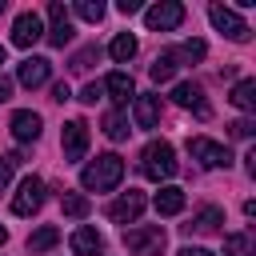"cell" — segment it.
Returning <instances> with one entry per match:
<instances>
[{"instance_id": "8992f818", "label": "cell", "mask_w": 256, "mask_h": 256, "mask_svg": "<svg viewBox=\"0 0 256 256\" xmlns=\"http://www.w3.org/2000/svg\"><path fill=\"white\" fill-rule=\"evenodd\" d=\"M208 20H212V28H216V32H224V36H228V40H236V44H244V40L252 36V28H248L232 8H224V4H212V8H208Z\"/></svg>"}, {"instance_id": "603a6c76", "label": "cell", "mask_w": 256, "mask_h": 256, "mask_svg": "<svg viewBox=\"0 0 256 256\" xmlns=\"http://www.w3.org/2000/svg\"><path fill=\"white\" fill-rule=\"evenodd\" d=\"M128 132H132V128H128V116H124L120 108H112V112L104 116V136H108V140H128Z\"/></svg>"}, {"instance_id": "8fae6325", "label": "cell", "mask_w": 256, "mask_h": 256, "mask_svg": "<svg viewBox=\"0 0 256 256\" xmlns=\"http://www.w3.org/2000/svg\"><path fill=\"white\" fill-rule=\"evenodd\" d=\"M172 100H176L180 108H192L200 120H208V116H212V104L204 100V88H200V84H192V80L176 84V88H172Z\"/></svg>"}, {"instance_id": "e0dca14e", "label": "cell", "mask_w": 256, "mask_h": 256, "mask_svg": "<svg viewBox=\"0 0 256 256\" xmlns=\"http://www.w3.org/2000/svg\"><path fill=\"white\" fill-rule=\"evenodd\" d=\"M156 212L160 216H176V212H184V188H176V184H164L160 192H156Z\"/></svg>"}, {"instance_id": "4fadbf2b", "label": "cell", "mask_w": 256, "mask_h": 256, "mask_svg": "<svg viewBox=\"0 0 256 256\" xmlns=\"http://www.w3.org/2000/svg\"><path fill=\"white\" fill-rule=\"evenodd\" d=\"M48 72H52V60H44V56H28V60L20 64V72H16V80H20L24 88H40V84L48 80Z\"/></svg>"}, {"instance_id": "d6a6232c", "label": "cell", "mask_w": 256, "mask_h": 256, "mask_svg": "<svg viewBox=\"0 0 256 256\" xmlns=\"http://www.w3.org/2000/svg\"><path fill=\"white\" fill-rule=\"evenodd\" d=\"M116 12H124V16H132V12H140V0H120V4H116Z\"/></svg>"}, {"instance_id": "d4e9b609", "label": "cell", "mask_w": 256, "mask_h": 256, "mask_svg": "<svg viewBox=\"0 0 256 256\" xmlns=\"http://www.w3.org/2000/svg\"><path fill=\"white\" fill-rule=\"evenodd\" d=\"M224 256H252V236H248V232L224 236Z\"/></svg>"}, {"instance_id": "f35d334b", "label": "cell", "mask_w": 256, "mask_h": 256, "mask_svg": "<svg viewBox=\"0 0 256 256\" xmlns=\"http://www.w3.org/2000/svg\"><path fill=\"white\" fill-rule=\"evenodd\" d=\"M0 12H4V0H0Z\"/></svg>"}, {"instance_id": "30bf717a", "label": "cell", "mask_w": 256, "mask_h": 256, "mask_svg": "<svg viewBox=\"0 0 256 256\" xmlns=\"http://www.w3.org/2000/svg\"><path fill=\"white\" fill-rule=\"evenodd\" d=\"M144 204H148V200H144V192L128 188L120 200H112V204H108V220H112V224H136V216L144 212Z\"/></svg>"}, {"instance_id": "ffe728a7", "label": "cell", "mask_w": 256, "mask_h": 256, "mask_svg": "<svg viewBox=\"0 0 256 256\" xmlns=\"http://www.w3.org/2000/svg\"><path fill=\"white\" fill-rule=\"evenodd\" d=\"M240 112H256V80H240L236 88H232V96H228Z\"/></svg>"}, {"instance_id": "7a4b0ae2", "label": "cell", "mask_w": 256, "mask_h": 256, "mask_svg": "<svg viewBox=\"0 0 256 256\" xmlns=\"http://www.w3.org/2000/svg\"><path fill=\"white\" fill-rule=\"evenodd\" d=\"M140 172L148 176V180H168V176H176V152H172V144L168 140H152V144H144V152H140Z\"/></svg>"}, {"instance_id": "f546056e", "label": "cell", "mask_w": 256, "mask_h": 256, "mask_svg": "<svg viewBox=\"0 0 256 256\" xmlns=\"http://www.w3.org/2000/svg\"><path fill=\"white\" fill-rule=\"evenodd\" d=\"M228 132H232V136H236V140H248V136H252V132H256V124H252V120H248V116H240V120H232V124H228Z\"/></svg>"}, {"instance_id": "2e32d148", "label": "cell", "mask_w": 256, "mask_h": 256, "mask_svg": "<svg viewBox=\"0 0 256 256\" xmlns=\"http://www.w3.org/2000/svg\"><path fill=\"white\" fill-rule=\"evenodd\" d=\"M100 88H104V92H108L116 104H128V100H136V84H132V76H128V72H112V76H108Z\"/></svg>"}, {"instance_id": "ba28073f", "label": "cell", "mask_w": 256, "mask_h": 256, "mask_svg": "<svg viewBox=\"0 0 256 256\" xmlns=\"http://www.w3.org/2000/svg\"><path fill=\"white\" fill-rule=\"evenodd\" d=\"M44 40H48L52 48H64V44L72 40V20H68V8H64L60 0L48 4V28H44Z\"/></svg>"}, {"instance_id": "5b68a950", "label": "cell", "mask_w": 256, "mask_h": 256, "mask_svg": "<svg viewBox=\"0 0 256 256\" xmlns=\"http://www.w3.org/2000/svg\"><path fill=\"white\" fill-rule=\"evenodd\" d=\"M188 152H192V160H200V168H228L232 164V152L224 144L208 140V136H192L188 140Z\"/></svg>"}, {"instance_id": "484cf974", "label": "cell", "mask_w": 256, "mask_h": 256, "mask_svg": "<svg viewBox=\"0 0 256 256\" xmlns=\"http://www.w3.org/2000/svg\"><path fill=\"white\" fill-rule=\"evenodd\" d=\"M88 212H92L88 196H80V192H68V196H64V216H72V220H84Z\"/></svg>"}, {"instance_id": "f1b7e54d", "label": "cell", "mask_w": 256, "mask_h": 256, "mask_svg": "<svg viewBox=\"0 0 256 256\" xmlns=\"http://www.w3.org/2000/svg\"><path fill=\"white\" fill-rule=\"evenodd\" d=\"M96 56H100V52H96V48H84V52H76V56H72V72H88V68H92V60H96Z\"/></svg>"}, {"instance_id": "4dcf8cb0", "label": "cell", "mask_w": 256, "mask_h": 256, "mask_svg": "<svg viewBox=\"0 0 256 256\" xmlns=\"http://www.w3.org/2000/svg\"><path fill=\"white\" fill-rule=\"evenodd\" d=\"M16 164H20L16 156H0V192L12 184V172H16Z\"/></svg>"}, {"instance_id": "d6986e66", "label": "cell", "mask_w": 256, "mask_h": 256, "mask_svg": "<svg viewBox=\"0 0 256 256\" xmlns=\"http://www.w3.org/2000/svg\"><path fill=\"white\" fill-rule=\"evenodd\" d=\"M100 248H104V240H100V232H96V228H88V224H84V228H76V232H72V252H76V256H96Z\"/></svg>"}, {"instance_id": "9c48e42d", "label": "cell", "mask_w": 256, "mask_h": 256, "mask_svg": "<svg viewBox=\"0 0 256 256\" xmlns=\"http://www.w3.org/2000/svg\"><path fill=\"white\" fill-rule=\"evenodd\" d=\"M60 144H64V160L68 164L84 160V152H88V124L84 120H68L64 132H60Z\"/></svg>"}, {"instance_id": "7c38bea8", "label": "cell", "mask_w": 256, "mask_h": 256, "mask_svg": "<svg viewBox=\"0 0 256 256\" xmlns=\"http://www.w3.org/2000/svg\"><path fill=\"white\" fill-rule=\"evenodd\" d=\"M40 36H44V24H40L36 12H20V16L12 20V44H16V48H32Z\"/></svg>"}, {"instance_id": "ac0fdd59", "label": "cell", "mask_w": 256, "mask_h": 256, "mask_svg": "<svg viewBox=\"0 0 256 256\" xmlns=\"http://www.w3.org/2000/svg\"><path fill=\"white\" fill-rule=\"evenodd\" d=\"M220 224H224V212L216 208V204H204L196 216H192V224H184L188 232H220Z\"/></svg>"}, {"instance_id": "1f68e13d", "label": "cell", "mask_w": 256, "mask_h": 256, "mask_svg": "<svg viewBox=\"0 0 256 256\" xmlns=\"http://www.w3.org/2000/svg\"><path fill=\"white\" fill-rule=\"evenodd\" d=\"M100 96H104V88H100V84H84V88H80V100H84V104H96Z\"/></svg>"}, {"instance_id": "d590c367", "label": "cell", "mask_w": 256, "mask_h": 256, "mask_svg": "<svg viewBox=\"0 0 256 256\" xmlns=\"http://www.w3.org/2000/svg\"><path fill=\"white\" fill-rule=\"evenodd\" d=\"M180 256H216V252H208V248H180Z\"/></svg>"}, {"instance_id": "5bb4252c", "label": "cell", "mask_w": 256, "mask_h": 256, "mask_svg": "<svg viewBox=\"0 0 256 256\" xmlns=\"http://www.w3.org/2000/svg\"><path fill=\"white\" fill-rule=\"evenodd\" d=\"M132 120H136V128H156V120H160V96L156 92H140L136 108H132Z\"/></svg>"}, {"instance_id": "836d02e7", "label": "cell", "mask_w": 256, "mask_h": 256, "mask_svg": "<svg viewBox=\"0 0 256 256\" xmlns=\"http://www.w3.org/2000/svg\"><path fill=\"white\" fill-rule=\"evenodd\" d=\"M68 96H72V92H68V84H64V80H60V84H52V100H60V104H64Z\"/></svg>"}, {"instance_id": "8d00e7d4", "label": "cell", "mask_w": 256, "mask_h": 256, "mask_svg": "<svg viewBox=\"0 0 256 256\" xmlns=\"http://www.w3.org/2000/svg\"><path fill=\"white\" fill-rule=\"evenodd\" d=\"M4 240H8V228H4V224H0V244H4Z\"/></svg>"}, {"instance_id": "52a82bcc", "label": "cell", "mask_w": 256, "mask_h": 256, "mask_svg": "<svg viewBox=\"0 0 256 256\" xmlns=\"http://www.w3.org/2000/svg\"><path fill=\"white\" fill-rule=\"evenodd\" d=\"M40 204H44V180L40 176H24L16 196H12V212L16 216H32V212H40Z\"/></svg>"}, {"instance_id": "e575fe53", "label": "cell", "mask_w": 256, "mask_h": 256, "mask_svg": "<svg viewBox=\"0 0 256 256\" xmlns=\"http://www.w3.org/2000/svg\"><path fill=\"white\" fill-rule=\"evenodd\" d=\"M8 100H12V80L0 76V104H8Z\"/></svg>"}, {"instance_id": "74e56055", "label": "cell", "mask_w": 256, "mask_h": 256, "mask_svg": "<svg viewBox=\"0 0 256 256\" xmlns=\"http://www.w3.org/2000/svg\"><path fill=\"white\" fill-rule=\"evenodd\" d=\"M0 64H4V44H0Z\"/></svg>"}, {"instance_id": "9a60e30c", "label": "cell", "mask_w": 256, "mask_h": 256, "mask_svg": "<svg viewBox=\"0 0 256 256\" xmlns=\"http://www.w3.org/2000/svg\"><path fill=\"white\" fill-rule=\"evenodd\" d=\"M12 136L20 140V144H32V140H40V116L36 112H28V108H20V112H12Z\"/></svg>"}, {"instance_id": "cb8c5ba5", "label": "cell", "mask_w": 256, "mask_h": 256, "mask_svg": "<svg viewBox=\"0 0 256 256\" xmlns=\"http://www.w3.org/2000/svg\"><path fill=\"white\" fill-rule=\"evenodd\" d=\"M176 68H180V64H176V52H164V56H156V60H152V68H148V72H152V80H156V84H164V80H172V76H176Z\"/></svg>"}, {"instance_id": "3957f363", "label": "cell", "mask_w": 256, "mask_h": 256, "mask_svg": "<svg viewBox=\"0 0 256 256\" xmlns=\"http://www.w3.org/2000/svg\"><path fill=\"white\" fill-rule=\"evenodd\" d=\"M124 248H128L132 256H160V252H164V228H160V224L128 228V232H124Z\"/></svg>"}, {"instance_id": "277c9868", "label": "cell", "mask_w": 256, "mask_h": 256, "mask_svg": "<svg viewBox=\"0 0 256 256\" xmlns=\"http://www.w3.org/2000/svg\"><path fill=\"white\" fill-rule=\"evenodd\" d=\"M144 24H148L152 32H172V28L184 24V4H176V0H160V4L144 8Z\"/></svg>"}, {"instance_id": "6da1fadb", "label": "cell", "mask_w": 256, "mask_h": 256, "mask_svg": "<svg viewBox=\"0 0 256 256\" xmlns=\"http://www.w3.org/2000/svg\"><path fill=\"white\" fill-rule=\"evenodd\" d=\"M120 180H124V160H120L116 152L96 156V160L84 164V172H80V184H84L88 192H108V188H116Z\"/></svg>"}, {"instance_id": "4316f807", "label": "cell", "mask_w": 256, "mask_h": 256, "mask_svg": "<svg viewBox=\"0 0 256 256\" xmlns=\"http://www.w3.org/2000/svg\"><path fill=\"white\" fill-rule=\"evenodd\" d=\"M76 16L100 24V20H104V4H100V0H76Z\"/></svg>"}, {"instance_id": "83f0119b", "label": "cell", "mask_w": 256, "mask_h": 256, "mask_svg": "<svg viewBox=\"0 0 256 256\" xmlns=\"http://www.w3.org/2000/svg\"><path fill=\"white\" fill-rule=\"evenodd\" d=\"M176 52V60H204V52H208V44L204 40H184L180 48H172Z\"/></svg>"}, {"instance_id": "7402d4cb", "label": "cell", "mask_w": 256, "mask_h": 256, "mask_svg": "<svg viewBox=\"0 0 256 256\" xmlns=\"http://www.w3.org/2000/svg\"><path fill=\"white\" fill-rule=\"evenodd\" d=\"M108 52H112L116 64H128V60L136 56V36H132V32H120V36L108 44Z\"/></svg>"}, {"instance_id": "44dd1931", "label": "cell", "mask_w": 256, "mask_h": 256, "mask_svg": "<svg viewBox=\"0 0 256 256\" xmlns=\"http://www.w3.org/2000/svg\"><path fill=\"white\" fill-rule=\"evenodd\" d=\"M56 240H60V228L56 224H44V228H36L28 236V252H48V248H56Z\"/></svg>"}]
</instances>
